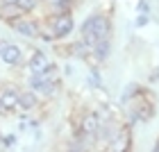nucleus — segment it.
I'll return each instance as SVG.
<instances>
[{
  "mask_svg": "<svg viewBox=\"0 0 159 152\" xmlns=\"http://www.w3.org/2000/svg\"><path fill=\"white\" fill-rule=\"evenodd\" d=\"M7 25H9L14 32H18L20 37H25V39H39V32H41V25L34 18L25 16V14L18 16V18H14V20H9Z\"/></svg>",
  "mask_w": 159,
  "mask_h": 152,
  "instance_id": "7ed1b4c3",
  "label": "nucleus"
},
{
  "mask_svg": "<svg viewBox=\"0 0 159 152\" xmlns=\"http://www.w3.org/2000/svg\"><path fill=\"white\" fill-rule=\"evenodd\" d=\"M41 2H43V0H16V5H18L25 14H27V11H34Z\"/></svg>",
  "mask_w": 159,
  "mask_h": 152,
  "instance_id": "f8f14e48",
  "label": "nucleus"
},
{
  "mask_svg": "<svg viewBox=\"0 0 159 152\" xmlns=\"http://www.w3.org/2000/svg\"><path fill=\"white\" fill-rule=\"evenodd\" d=\"M136 11H139V14H150V2H148V0H139Z\"/></svg>",
  "mask_w": 159,
  "mask_h": 152,
  "instance_id": "2eb2a0df",
  "label": "nucleus"
},
{
  "mask_svg": "<svg viewBox=\"0 0 159 152\" xmlns=\"http://www.w3.org/2000/svg\"><path fill=\"white\" fill-rule=\"evenodd\" d=\"M0 59H2L7 66H20V64H23V50H20V46H16V43L5 41Z\"/></svg>",
  "mask_w": 159,
  "mask_h": 152,
  "instance_id": "423d86ee",
  "label": "nucleus"
},
{
  "mask_svg": "<svg viewBox=\"0 0 159 152\" xmlns=\"http://www.w3.org/2000/svg\"><path fill=\"white\" fill-rule=\"evenodd\" d=\"M0 116H9V109H7L2 102H0Z\"/></svg>",
  "mask_w": 159,
  "mask_h": 152,
  "instance_id": "a211bd4d",
  "label": "nucleus"
},
{
  "mask_svg": "<svg viewBox=\"0 0 159 152\" xmlns=\"http://www.w3.org/2000/svg\"><path fill=\"white\" fill-rule=\"evenodd\" d=\"M48 66H50V59H48V55L43 52V50H34V52L30 55L27 68H30V73H32V75H41V73H46Z\"/></svg>",
  "mask_w": 159,
  "mask_h": 152,
  "instance_id": "0eeeda50",
  "label": "nucleus"
},
{
  "mask_svg": "<svg viewBox=\"0 0 159 152\" xmlns=\"http://www.w3.org/2000/svg\"><path fill=\"white\" fill-rule=\"evenodd\" d=\"M0 141H2L5 148H14V145H16V141H18V136L16 134H5V136H0Z\"/></svg>",
  "mask_w": 159,
  "mask_h": 152,
  "instance_id": "4468645a",
  "label": "nucleus"
},
{
  "mask_svg": "<svg viewBox=\"0 0 159 152\" xmlns=\"http://www.w3.org/2000/svg\"><path fill=\"white\" fill-rule=\"evenodd\" d=\"M91 52H93V57L102 64V61H107L109 59V55H111V39H102V41H98L96 46L91 48Z\"/></svg>",
  "mask_w": 159,
  "mask_h": 152,
  "instance_id": "1a4fd4ad",
  "label": "nucleus"
},
{
  "mask_svg": "<svg viewBox=\"0 0 159 152\" xmlns=\"http://www.w3.org/2000/svg\"><path fill=\"white\" fill-rule=\"evenodd\" d=\"M37 105H39V98H37V93H34V91H20L18 93V107L23 111L37 109Z\"/></svg>",
  "mask_w": 159,
  "mask_h": 152,
  "instance_id": "9d476101",
  "label": "nucleus"
},
{
  "mask_svg": "<svg viewBox=\"0 0 159 152\" xmlns=\"http://www.w3.org/2000/svg\"><path fill=\"white\" fill-rule=\"evenodd\" d=\"M0 2H7V5H16V0H0Z\"/></svg>",
  "mask_w": 159,
  "mask_h": 152,
  "instance_id": "aec40b11",
  "label": "nucleus"
},
{
  "mask_svg": "<svg viewBox=\"0 0 159 152\" xmlns=\"http://www.w3.org/2000/svg\"><path fill=\"white\" fill-rule=\"evenodd\" d=\"M46 25L55 32L57 41H64L68 39L70 34L75 32V18H73V11H57V14H50Z\"/></svg>",
  "mask_w": 159,
  "mask_h": 152,
  "instance_id": "f03ea898",
  "label": "nucleus"
},
{
  "mask_svg": "<svg viewBox=\"0 0 159 152\" xmlns=\"http://www.w3.org/2000/svg\"><path fill=\"white\" fill-rule=\"evenodd\" d=\"M80 129L84 132V136L86 139H96L98 136V127H100V114L98 111H84V116L80 118Z\"/></svg>",
  "mask_w": 159,
  "mask_h": 152,
  "instance_id": "39448f33",
  "label": "nucleus"
},
{
  "mask_svg": "<svg viewBox=\"0 0 159 152\" xmlns=\"http://www.w3.org/2000/svg\"><path fill=\"white\" fill-rule=\"evenodd\" d=\"M132 148V125H120L118 127V132L111 136V141L107 143V150H111V152H125Z\"/></svg>",
  "mask_w": 159,
  "mask_h": 152,
  "instance_id": "20e7f679",
  "label": "nucleus"
},
{
  "mask_svg": "<svg viewBox=\"0 0 159 152\" xmlns=\"http://www.w3.org/2000/svg\"><path fill=\"white\" fill-rule=\"evenodd\" d=\"M148 14H139V16H136V27H143V25H148Z\"/></svg>",
  "mask_w": 159,
  "mask_h": 152,
  "instance_id": "dca6fc26",
  "label": "nucleus"
},
{
  "mask_svg": "<svg viewBox=\"0 0 159 152\" xmlns=\"http://www.w3.org/2000/svg\"><path fill=\"white\" fill-rule=\"evenodd\" d=\"M152 150H155V152H159V136H157V141H155V145H152Z\"/></svg>",
  "mask_w": 159,
  "mask_h": 152,
  "instance_id": "6ab92c4d",
  "label": "nucleus"
},
{
  "mask_svg": "<svg viewBox=\"0 0 159 152\" xmlns=\"http://www.w3.org/2000/svg\"><path fill=\"white\" fill-rule=\"evenodd\" d=\"M23 9H20L18 5H7V2H0V20H5V23H9V20L23 16Z\"/></svg>",
  "mask_w": 159,
  "mask_h": 152,
  "instance_id": "9b49d317",
  "label": "nucleus"
},
{
  "mask_svg": "<svg viewBox=\"0 0 159 152\" xmlns=\"http://www.w3.org/2000/svg\"><path fill=\"white\" fill-rule=\"evenodd\" d=\"M159 79V66H157V70H152V75H150V82H157Z\"/></svg>",
  "mask_w": 159,
  "mask_h": 152,
  "instance_id": "f3484780",
  "label": "nucleus"
},
{
  "mask_svg": "<svg viewBox=\"0 0 159 152\" xmlns=\"http://www.w3.org/2000/svg\"><path fill=\"white\" fill-rule=\"evenodd\" d=\"M80 39L86 46H96L102 39H111V20L105 14H91L84 18V23L80 25Z\"/></svg>",
  "mask_w": 159,
  "mask_h": 152,
  "instance_id": "f257e3e1",
  "label": "nucleus"
},
{
  "mask_svg": "<svg viewBox=\"0 0 159 152\" xmlns=\"http://www.w3.org/2000/svg\"><path fill=\"white\" fill-rule=\"evenodd\" d=\"M89 84H91V89H100L102 86V77H100V73H98V68H91L89 70Z\"/></svg>",
  "mask_w": 159,
  "mask_h": 152,
  "instance_id": "ddd939ff",
  "label": "nucleus"
},
{
  "mask_svg": "<svg viewBox=\"0 0 159 152\" xmlns=\"http://www.w3.org/2000/svg\"><path fill=\"white\" fill-rule=\"evenodd\" d=\"M18 93L20 91L16 89V86H11V84L2 86V89H0V102H2L9 111H14L18 107Z\"/></svg>",
  "mask_w": 159,
  "mask_h": 152,
  "instance_id": "6e6552de",
  "label": "nucleus"
}]
</instances>
